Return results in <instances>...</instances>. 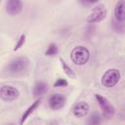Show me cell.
<instances>
[{
	"mask_svg": "<svg viewBox=\"0 0 125 125\" xmlns=\"http://www.w3.org/2000/svg\"><path fill=\"white\" fill-rule=\"evenodd\" d=\"M28 59L26 57H18L12 60L6 66L5 71L10 75H19L23 73L28 67Z\"/></svg>",
	"mask_w": 125,
	"mask_h": 125,
	"instance_id": "obj_1",
	"label": "cell"
},
{
	"mask_svg": "<svg viewBox=\"0 0 125 125\" xmlns=\"http://www.w3.org/2000/svg\"><path fill=\"white\" fill-rule=\"evenodd\" d=\"M70 59H71L72 62H74L75 64L83 65L89 61L90 52L84 46H77V47L73 48V50L71 51Z\"/></svg>",
	"mask_w": 125,
	"mask_h": 125,
	"instance_id": "obj_2",
	"label": "cell"
},
{
	"mask_svg": "<svg viewBox=\"0 0 125 125\" xmlns=\"http://www.w3.org/2000/svg\"><path fill=\"white\" fill-rule=\"evenodd\" d=\"M120 80V72L118 69L110 68L107 69L102 76V84L105 88H111L115 86Z\"/></svg>",
	"mask_w": 125,
	"mask_h": 125,
	"instance_id": "obj_3",
	"label": "cell"
},
{
	"mask_svg": "<svg viewBox=\"0 0 125 125\" xmlns=\"http://www.w3.org/2000/svg\"><path fill=\"white\" fill-rule=\"evenodd\" d=\"M96 99L103 110L104 116L107 119L112 118L114 115V112H115V109H114V106L112 105V104L105 97L101 96V95H96Z\"/></svg>",
	"mask_w": 125,
	"mask_h": 125,
	"instance_id": "obj_4",
	"label": "cell"
},
{
	"mask_svg": "<svg viewBox=\"0 0 125 125\" xmlns=\"http://www.w3.org/2000/svg\"><path fill=\"white\" fill-rule=\"evenodd\" d=\"M106 16V10L104 5H98L94 7L89 14L88 18L86 19V21L89 23H96L102 21Z\"/></svg>",
	"mask_w": 125,
	"mask_h": 125,
	"instance_id": "obj_5",
	"label": "cell"
},
{
	"mask_svg": "<svg viewBox=\"0 0 125 125\" xmlns=\"http://www.w3.org/2000/svg\"><path fill=\"white\" fill-rule=\"evenodd\" d=\"M20 96V92L16 87L4 85L0 88V98L5 102H13Z\"/></svg>",
	"mask_w": 125,
	"mask_h": 125,
	"instance_id": "obj_6",
	"label": "cell"
},
{
	"mask_svg": "<svg viewBox=\"0 0 125 125\" xmlns=\"http://www.w3.org/2000/svg\"><path fill=\"white\" fill-rule=\"evenodd\" d=\"M65 104V97L61 94H54L49 99V106L53 110H59Z\"/></svg>",
	"mask_w": 125,
	"mask_h": 125,
	"instance_id": "obj_7",
	"label": "cell"
},
{
	"mask_svg": "<svg viewBox=\"0 0 125 125\" xmlns=\"http://www.w3.org/2000/svg\"><path fill=\"white\" fill-rule=\"evenodd\" d=\"M22 1L21 0H7L6 2V12L9 15L15 16L21 12Z\"/></svg>",
	"mask_w": 125,
	"mask_h": 125,
	"instance_id": "obj_8",
	"label": "cell"
},
{
	"mask_svg": "<svg viewBox=\"0 0 125 125\" xmlns=\"http://www.w3.org/2000/svg\"><path fill=\"white\" fill-rule=\"evenodd\" d=\"M89 110H90V105L85 102H80V103H77L73 106L72 112H73V115L75 117L82 118L88 114Z\"/></svg>",
	"mask_w": 125,
	"mask_h": 125,
	"instance_id": "obj_9",
	"label": "cell"
},
{
	"mask_svg": "<svg viewBox=\"0 0 125 125\" xmlns=\"http://www.w3.org/2000/svg\"><path fill=\"white\" fill-rule=\"evenodd\" d=\"M114 16L115 19L119 21L124 22L125 20V2L124 0H119L114 9Z\"/></svg>",
	"mask_w": 125,
	"mask_h": 125,
	"instance_id": "obj_10",
	"label": "cell"
},
{
	"mask_svg": "<svg viewBox=\"0 0 125 125\" xmlns=\"http://www.w3.org/2000/svg\"><path fill=\"white\" fill-rule=\"evenodd\" d=\"M48 90V85L43 82V81H39V82H36L35 85H34V88H33V95L35 97H38V96H41L43 94H45Z\"/></svg>",
	"mask_w": 125,
	"mask_h": 125,
	"instance_id": "obj_11",
	"label": "cell"
},
{
	"mask_svg": "<svg viewBox=\"0 0 125 125\" xmlns=\"http://www.w3.org/2000/svg\"><path fill=\"white\" fill-rule=\"evenodd\" d=\"M39 104H40V100H36L33 104H31V105H29L28 107H27V109L24 111V113L22 114V116H21V124H22L26 119H27V117L37 108V106L39 105Z\"/></svg>",
	"mask_w": 125,
	"mask_h": 125,
	"instance_id": "obj_12",
	"label": "cell"
},
{
	"mask_svg": "<svg viewBox=\"0 0 125 125\" xmlns=\"http://www.w3.org/2000/svg\"><path fill=\"white\" fill-rule=\"evenodd\" d=\"M60 61H61V63H62V69H63L64 73H65L68 77H70V78H72V79H75V78H76V74H75L74 70H73L62 58L60 59Z\"/></svg>",
	"mask_w": 125,
	"mask_h": 125,
	"instance_id": "obj_13",
	"label": "cell"
},
{
	"mask_svg": "<svg viewBox=\"0 0 125 125\" xmlns=\"http://www.w3.org/2000/svg\"><path fill=\"white\" fill-rule=\"evenodd\" d=\"M58 54V47L55 43H51L49 45V47L47 48L46 52H45V55L48 56V57H52V56H55Z\"/></svg>",
	"mask_w": 125,
	"mask_h": 125,
	"instance_id": "obj_14",
	"label": "cell"
},
{
	"mask_svg": "<svg viewBox=\"0 0 125 125\" xmlns=\"http://www.w3.org/2000/svg\"><path fill=\"white\" fill-rule=\"evenodd\" d=\"M100 122H101V115L98 112H94L93 114H91L90 119H89V123L90 124L96 125V124H99Z\"/></svg>",
	"mask_w": 125,
	"mask_h": 125,
	"instance_id": "obj_15",
	"label": "cell"
},
{
	"mask_svg": "<svg viewBox=\"0 0 125 125\" xmlns=\"http://www.w3.org/2000/svg\"><path fill=\"white\" fill-rule=\"evenodd\" d=\"M24 42H25V34H21V35L20 36V38H19L17 44H16L15 47H14V51H18L19 49H21V48L23 46Z\"/></svg>",
	"mask_w": 125,
	"mask_h": 125,
	"instance_id": "obj_16",
	"label": "cell"
},
{
	"mask_svg": "<svg viewBox=\"0 0 125 125\" xmlns=\"http://www.w3.org/2000/svg\"><path fill=\"white\" fill-rule=\"evenodd\" d=\"M65 86H67V81L63 78H60L54 83V87H65Z\"/></svg>",
	"mask_w": 125,
	"mask_h": 125,
	"instance_id": "obj_17",
	"label": "cell"
},
{
	"mask_svg": "<svg viewBox=\"0 0 125 125\" xmlns=\"http://www.w3.org/2000/svg\"><path fill=\"white\" fill-rule=\"evenodd\" d=\"M113 27L115 28V30L122 32L123 31V22L119 21H113Z\"/></svg>",
	"mask_w": 125,
	"mask_h": 125,
	"instance_id": "obj_18",
	"label": "cell"
},
{
	"mask_svg": "<svg viewBox=\"0 0 125 125\" xmlns=\"http://www.w3.org/2000/svg\"><path fill=\"white\" fill-rule=\"evenodd\" d=\"M83 5H92V4H95L97 3L99 0H79Z\"/></svg>",
	"mask_w": 125,
	"mask_h": 125,
	"instance_id": "obj_19",
	"label": "cell"
},
{
	"mask_svg": "<svg viewBox=\"0 0 125 125\" xmlns=\"http://www.w3.org/2000/svg\"><path fill=\"white\" fill-rule=\"evenodd\" d=\"M1 2H2V0H0V5H1Z\"/></svg>",
	"mask_w": 125,
	"mask_h": 125,
	"instance_id": "obj_20",
	"label": "cell"
}]
</instances>
